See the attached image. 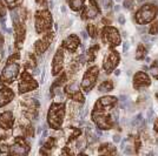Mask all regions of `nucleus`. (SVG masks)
<instances>
[{
	"label": "nucleus",
	"mask_w": 158,
	"mask_h": 156,
	"mask_svg": "<svg viewBox=\"0 0 158 156\" xmlns=\"http://www.w3.org/2000/svg\"><path fill=\"white\" fill-rule=\"evenodd\" d=\"M100 13V8H99L98 4L96 0H89V5L84 7L83 13H81V18L84 20L86 19H94L98 14Z\"/></svg>",
	"instance_id": "obj_17"
},
{
	"label": "nucleus",
	"mask_w": 158,
	"mask_h": 156,
	"mask_svg": "<svg viewBox=\"0 0 158 156\" xmlns=\"http://www.w3.org/2000/svg\"><path fill=\"white\" fill-rule=\"evenodd\" d=\"M150 74L152 75V78H155L156 80H158V64L153 62L150 67Z\"/></svg>",
	"instance_id": "obj_31"
},
{
	"label": "nucleus",
	"mask_w": 158,
	"mask_h": 156,
	"mask_svg": "<svg viewBox=\"0 0 158 156\" xmlns=\"http://www.w3.org/2000/svg\"><path fill=\"white\" fill-rule=\"evenodd\" d=\"M86 29H87V33H89V35L91 38H96L98 35V27L96 26L94 24H89Z\"/></svg>",
	"instance_id": "obj_28"
},
{
	"label": "nucleus",
	"mask_w": 158,
	"mask_h": 156,
	"mask_svg": "<svg viewBox=\"0 0 158 156\" xmlns=\"http://www.w3.org/2000/svg\"><path fill=\"white\" fill-rule=\"evenodd\" d=\"M84 4H85V0H69V6L74 12L80 11L84 7Z\"/></svg>",
	"instance_id": "obj_25"
},
{
	"label": "nucleus",
	"mask_w": 158,
	"mask_h": 156,
	"mask_svg": "<svg viewBox=\"0 0 158 156\" xmlns=\"http://www.w3.org/2000/svg\"><path fill=\"white\" fill-rule=\"evenodd\" d=\"M158 15V6L155 4H145L135 14V20L138 25H148Z\"/></svg>",
	"instance_id": "obj_2"
},
{
	"label": "nucleus",
	"mask_w": 158,
	"mask_h": 156,
	"mask_svg": "<svg viewBox=\"0 0 158 156\" xmlns=\"http://www.w3.org/2000/svg\"><path fill=\"white\" fill-rule=\"evenodd\" d=\"M153 130L158 133V117L156 119V121H155V123H153Z\"/></svg>",
	"instance_id": "obj_36"
},
{
	"label": "nucleus",
	"mask_w": 158,
	"mask_h": 156,
	"mask_svg": "<svg viewBox=\"0 0 158 156\" xmlns=\"http://www.w3.org/2000/svg\"><path fill=\"white\" fill-rule=\"evenodd\" d=\"M98 51H99L98 45H93L92 47L89 48V51H87V61H89V62H93V61H94Z\"/></svg>",
	"instance_id": "obj_26"
},
{
	"label": "nucleus",
	"mask_w": 158,
	"mask_h": 156,
	"mask_svg": "<svg viewBox=\"0 0 158 156\" xmlns=\"http://www.w3.org/2000/svg\"><path fill=\"white\" fill-rule=\"evenodd\" d=\"M35 2L41 7H46L47 6V0H35Z\"/></svg>",
	"instance_id": "obj_35"
},
{
	"label": "nucleus",
	"mask_w": 158,
	"mask_h": 156,
	"mask_svg": "<svg viewBox=\"0 0 158 156\" xmlns=\"http://www.w3.org/2000/svg\"><path fill=\"white\" fill-rule=\"evenodd\" d=\"M98 153L103 154V155H113V154H117V149L113 147V144H111V143H103L99 147Z\"/></svg>",
	"instance_id": "obj_22"
},
{
	"label": "nucleus",
	"mask_w": 158,
	"mask_h": 156,
	"mask_svg": "<svg viewBox=\"0 0 158 156\" xmlns=\"http://www.w3.org/2000/svg\"><path fill=\"white\" fill-rule=\"evenodd\" d=\"M23 134L25 137H33L34 135V129H33L32 126H27L26 128L23 129Z\"/></svg>",
	"instance_id": "obj_32"
},
{
	"label": "nucleus",
	"mask_w": 158,
	"mask_h": 156,
	"mask_svg": "<svg viewBox=\"0 0 158 156\" xmlns=\"http://www.w3.org/2000/svg\"><path fill=\"white\" fill-rule=\"evenodd\" d=\"M56 143H57V140L54 137H50L46 142H45L43 149H40V154H46V155L50 154V150L56 147Z\"/></svg>",
	"instance_id": "obj_23"
},
{
	"label": "nucleus",
	"mask_w": 158,
	"mask_h": 156,
	"mask_svg": "<svg viewBox=\"0 0 158 156\" xmlns=\"http://www.w3.org/2000/svg\"><path fill=\"white\" fill-rule=\"evenodd\" d=\"M119 61H120L119 53L116 49L111 48V51L106 54L104 61H103V68H104L105 73H107V74L112 73L119 65Z\"/></svg>",
	"instance_id": "obj_9"
},
{
	"label": "nucleus",
	"mask_w": 158,
	"mask_h": 156,
	"mask_svg": "<svg viewBox=\"0 0 158 156\" xmlns=\"http://www.w3.org/2000/svg\"><path fill=\"white\" fill-rule=\"evenodd\" d=\"M102 40L110 48H114V47L120 45V42H122L119 31L116 27L110 26V25H107V26L103 28V31H102Z\"/></svg>",
	"instance_id": "obj_4"
},
{
	"label": "nucleus",
	"mask_w": 158,
	"mask_h": 156,
	"mask_svg": "<svg viewBox=\"0 0 158 156\" xmlns=\"http://www.w3.org/2000/svg\"><path fill=\"white\" fill-rule=\"evenodd\" d=\"M25 67L28 68V69H33V68H35V58H34V55L32 54H30L26 59V62H25Z\"/></svg>",
	"instance_id": "obj_29"
},
{
	"label": "nucleus",
	"mask_w": 158,
	"mask_h": 156,
	"mask_svg": "<svg viewBox=\"0 0 158 156\" xmlns=\"http://www.w3.org/2000/svg\"><path fill=\"white\" fill-rule=\"evenodd\" d=\"M79 45H80V39H79V37L76 35V34H72V35H69L66 39H64L61 47L65 48L67 52L74 53L77 51V48L79 47Z\"/></svg>",
	"instance_id": "obj_18"
},
{
	"label": "nucleus",
	"mask_w": 158,
	"mask_h": 156,
	"mask_svg": "<svg viewBox=\"0 0 158 156\" xmlns=\"http://www.w3.org/2000/svg\"><path fill=\"white\" fill-rule=\"evenodd\" d=\"M113 82H112V80H105V81H103L100 85L98 86V91L100 93H107V92H111L113 91Z\"/></svg>",
	"instance_id": "obj_24"
},
{
	"label": "nucleus",
	"mask_w": 158,
	"mask_h": 156,
	"mask_svg": "<svg viewBox=\"0 0 158 156\" xmlns=\"http://www.w3.org/2000/svg\"><path fill=\"white\" fill-rule=\"evenodd\" d=\"M132 82H133V88L135 89H140V88H145V87H149L151 85V79H150L148 73L137 72L133 75Z\"/></svg>",
	"instance_id": "obj_16"
},
{
	"label": "nucleus",
	"mask_w": 158,
	"mask_h": 156,
	"mask_svg": "<svg viewBox=\"0 0 158 156\" xmlns=\"http://www.w3.org/2000/svg\"><path fill=\"white\" fill-rule=\"evenodd\" d=\"M65 119V103L54 102L50 106L47 113V123L54 130L61 128V124Z\"/></svg>",
	"instance_id": "obj_1"
},
{
	"label": "nucleus",
	"mask_w": 158,
	"mask_h": 156,
	"mask_svg": "<svg viewBox=\"0 0 158 156\" xmlns=\"http://www.w3.org/2000/svg\"><path fill=\"white\" fill-rule=\"evenodd\" d=\"M30 151V144L25 141L23 136H15L12 146H10L11 155H26Z\"/></svg>",
	"instance_id": "obj_10"
},
{
	"label": "nucleus",
	"mask_w": 158,
	"mask_h": 156,
	"mask_svg": "<svg viewBox=\"0 0 158 156\" xmlns=\"http://www.w3.org/2000/svg\"><path fill=\"white\" fill-rule=\"evenodd\" d=\"M117 102H118V99L116 98V96L105 95V96L98 99V100L96 101L93 109H96V111H110V109H112V108H114V107L117 106Z\"/></svg>",
	"instance_id": "obj_13"
},
{
	"label": "nucleus",
	"mask_w": 158,
	"mask_h": 156,
	"mask_svg": "<svg viewBox=\"0 0 158 156\" xmlns=\"http://www.w3.org/2000/svg\"><path fill=\"white\" fill-rule=\"evenodd\" d=\"M37 88H38V82L30 75V73L23 72V74H21V76H20V81H19L20 94H24V93H27V92L34 91V89H37Z\"/></svg>",
	"instance_id": "obj_12"
},
{
	"label": "nucleus",
	"mask_w": 158,
	"mask_h": 156,
	"mask_svg": "<svg viewBox=\"0 0 158 156\" xmlns=\"http://www.w3.org/2000/svg\"><path fill=\"white\" fill-rule=\"evenodd\" d=\"M14 28H15V47L20 49L23 47V42H24V39H25V26H24V22L23 21H19L14 25Z\"/></svg>",
	"instance_id": "obj_20"
},
{
	"label": "nucleus",
	"mask_w": 158,
	"mask_h": 156,
	"mask_svg": "<svg viewBox=\"0 0 158 156\" xmlns=\"http://www.w3.org/2000/svg\"><path fill=\"white\" fill-rule=\"evenodd\" d=\"M149 33L151 35H157L158 34V20H155L151 22V26L149 28Z\"/></svg>",
	"instance_id": "obj_30"
},
{
	"label": "nucleus",
	"mask_w": 158,
	"mask_h": 156,
	"mask_svg": "<svg viewBox=\"0 0 158 156\" xmlns=\"http://www.w3.org/2000/svg\"><path fill=\"white\" fill-rule=\"evenodd\" d=\"M53 40V33L52 32H46L44 33V35H43V38L39 39L37 42H35V45H34V52L37 55H40V54H43V53H45L48 49V47L51 45V42H52Z\"/></svg>",
	"instance_id": "obj_14"
},
{
	"label": "nucleus",
	"mask_w": 158,
	"mask_h": 156,
	"mask_svg": "<svg viewBox=\"0 0 158 156\" xmlns=\"http://www.w3.org/2000/svg\"><path fill=\"white\" fill-rule=\"evenodd\" d=\"M65 94L69 99H71L76 102H80V103H84L85 102V98H84V94L81 93V91L79 89L78 82L76 81H71L70 84H67L65 86Z\"/></svg>",
	"instance_id": "obj_11"
},
{
	"label": "nucleus",
	"mask_w": 158,
	"mask_h": 156,
	"mask_svg": "<svg viewBox=\"0 0 158 156\" xmlns=\"http://www.w3.org/2000/svg\"><path fill=\"white\" fill-rule=\"evenodd\" d=\"M5 14H6V8H5L4 2L0 0V19H1V18H4V17H5Z\"/></svg>",
	"instance_id": "obj_34"
},
{
	"label": "nucleus",
	"mask_w": 158,
	"mask_h": 156,
	"mask_svg": "<svg viewBox=\"0 0 158 156\" xmlns=\"http://www.w3.org/2000/svg\"><path fill=\"white\" fill-rule=\"evenodd\" d=\"M19 64L18 62H7L0 75V86H6L12 84L19 74Z\"/></svg>",
	"instance_id": "obj_5"
},
{
	"label": "nucleus",
	"mask_w": 158,
	"mask_h": 156,
	"mask_svg": "<svg viewBox=\"0 0 158 156\" xmlns=\"http://www.w3.org/2000/svg\"><path fill=\"white\" fill-rule=\"evenodd\" d=\"M64 62H65V55H64V51L63 47H60L57 49V52L53 57L52 61V74L53 75H59L63 67H64Z\"/></svg>",
	"instance_id": "obj_15"
},
{
	"label": "nucleus",
	"mask_w": 158,
	"mask_h": 156,
	"mask_svg": "<svg viewBox=\"0 0 158 156\" xmlns=\"http://www.w3.org/2000/svg\"><path fill=\"white\" fill-rule=\"evenodd\" d=\"M91 117H92L93 122L96 123V126L102 130L112 129L113 126H114L112 116L104 111H96V109H93Z\"/></svg>",
	"instance_id": "obj_6"
},
{
	"label": "nucleus",
	"mask_w": 158,
	"mask_h": 156,
	"mask_svg": "<svg viewBox=\"0 0 158 156\" xmlns=\"http://www.w3.org/2000/svg\"><path fill=\"white\" fill-rule=\"evenodd\" d=\"M14 117L12 111H4L0 113V128L1 129L8 130L13 127Z\"/></svg>",
	"instance_id": "obj_19"
},
{
	"label": "nucleus",
	"mask_w": 158,
	"mask_h": 156,
	"mask_svg": "<svg viewBox=\"0 0 158 156\" xmlns=\"http://www.w3.org/2000/svg\"><path fill=\"white\" fill-rule=\"evenodd\" d=\"M23 106V114L28 120H34L39 113V102L35 99H24L21 100Z\"/></svg>",
	"instance_id": "obj_8"
},
{
	"label": "nucleus",
	"mask_w": 158,
	"mask_h": 156,
	"mask_svg": "<svg viewBox=\"0 0 158 156\" xmlns=\"http://www.w3.org/2000/svg\"><path fill=\"white\" fill-rule=\"evenodd\" d=\"M14 99V93L8 87H1L0 88V108L8 104Z\"/></svg>",
	"instance_id": "obj_21"
},
{
	"label": "nucleus",
	"mask_w": 158,
	"mask_h": 156,
	"mask_svg": "<svg viewBox=\"0 0 158 156\" xmlns=\"http://www.w3.org/2000/svg\"><path fill=\"white\" fill-rule=\"evenodd\" d=\"M5 2L10 8H15V7L20 6L21 0H5Z\"/></svg>",
	"instance_id": "obj_33"
},
{
	"label": "nucleus",
	"mask_w": 158,
	"mask_h": 156,
	"mask_svg": "<svg viewBox=\"0 0 158 156\" xmlns=\"http://www.w3.org/2000/svg\"><path fill=\"white\" fill-rule=\"evenodd\" d=\"M146 53H148V49L145 48V46L143 44H139L138 47H137V51H136V59L137 60H142L146 57Z\"/></svg>",
	"instance_id": "obj_27"
},
{
	"label": "nucleus",
	"mask_w": 158,
	"mask_h": 156,
	"mask_svg": "<svg viewBox=\"0 0 158 156\" xmlns=\"http://www.w3.org/2000/svg\"><path fill=\"white\" fill-rule=\"evenodd\" d=\"M52 27V14L48 10H40L35 13V31L38 34L48 32Z\"/></svg>",
	"instance_id": "obj_3"
},
{
	"label": "nucleus",
	"mask_w": 158,
	"mask_h": 156,
	"mask_svg": "<svg viewBox=\"0 0 158 156\" xmlns=\"http://www.w3.org/2000/svg\"><path fill=\"white\" fill-rule=\"evenodd\" d=\"M98 76H99L98 66H91V67H89V69L85 72V74L83 76L81 84H80L81 91H84L85 93H89L94 87Z\"/></svg>",
	"instance_id": "obj_7"
}]
</instances>
